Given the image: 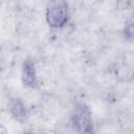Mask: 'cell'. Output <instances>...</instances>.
Wrapping results in <instances>:
<instances>
[{
  "mask_svg": "<svg viewBox=\"0 0 134 134\" xmlns=\"http://www.w3.org/2000/svg\"><path fill=\"white\" fill-rule=\"evenodd\" d=\"M69 5L66 1H51L46 6L45 18L52 28H62L69 21Z\"/></svg>",
  "mask_w": 134,
  "mask_h": 134,
  "instance_id": "cell-1",
  "label": "cell"
},
{
  "mask_svg": "<svg viewBox=\"0 0 134 134\" xmlns=\"http://www.w3.org/2000/svg\"><path fill=\"white\" fill-rule=\"evenodd\" d=\"M71 124L81 134H94V125L90 109L86 105H79L71 115Z\"/></svg>",
  "mask_w": 134,
  "mask_h": 134,
  "instance_id": "cell-2",
  "label": "cell"
},
{
  "mask_svg": "<svg viewBox=\"0 0 134 134\" xmlns=\"http://www.w3.org/2000/svg\"><path fill=\"white\" fill-rule=\"evenodd\" d=\"M21 79L22 83L25 87L35 89L39 85L38 81V75H37V70H36V65L34 61L31 60H26L23 65H22V73H21Z\"/></svg>",
  "mask_w": 134,
  "mask_h": 134,
  "instance_id": "cell-3",
  "label": "cell"
},
{
  "mask_svg": "<svg viewBox=\"0 0 134 134\" xmlns=\"http://www.w3.org/2000/svg\"><path fill=\"white\" fill-rule=\"evenodd\" d=\"M9 114L19 122H24L28 118V110L25 104L19 98H13L7 105Z\"/></svg>",
  "mask_w": 134,
  "mask_h": 134,
  "instance_id": "cell-4",
  "label": "cell"
},
{
  "mask_svg": "<svg viewBox=\"0 0 134 134\" xmlns=\"http://www.w3.org/2000/svg\"><path fill=\"white\" fill-rule=\"evenodd\" d=\"M124 36L127 40H134V19L130 20L125 28H124Z\"/></svg>",
  "mask_w": 134,
  "mask_h": 134,
  "instance_id": "cell-5",
  "label": "cell"
}]
</instances>
